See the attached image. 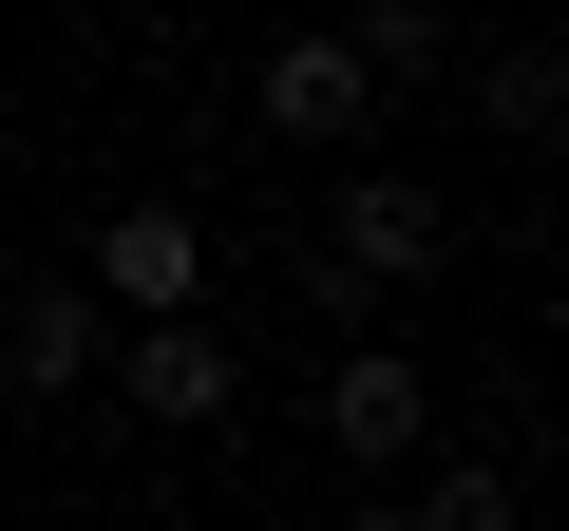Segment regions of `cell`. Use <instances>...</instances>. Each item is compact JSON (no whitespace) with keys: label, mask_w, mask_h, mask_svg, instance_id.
Instances as JSON below:
<instances>
[{"label":"cell","mask_w":569,"mask_h":531,"mask_svg":"<svg viewBox=\"0 0 569 531\" xmlns=\"http://www.w3.org/2000/svg\"><path fill=\"white\" fill-rule=\"evenodd\" d=\"M456 266V209L418 190V171H342V209H323V266H305V304H380V285H437Z\"/></svg>","instance_id":"1"},{"label":"cell","mask_w":569,"mask_h":531,"mask_svg":"<svg viewBox=\"0 0 569 531\" xmlns=\"http://www.w3.org/2000/svg\"><path fill=\"white\" fill-rule=\"evenodd\" d=\"M96 342H114V323H96V285H20V380H39V399H77V380H96Z\"/></svg>","instance_id":"7"},{"label":"cell","mask_w":569,"mask_h":531,"mask_svg":"<svg viewBox=\"0 0 569 531\" xmlns=\"http://www.w3.org/2000/svg\"><path fill=\"white\" fill-rule=\"evenodd\" d=\"M342 531H399V493H361V512H342Z\"/></svg>","instance_id":"10"},{"label":"cell","mask_w":569,"mask_h":531,"mask_svg":"<svg viewBox=\"0 0 569 531\" xmlns=\"http://www.w3.org/2000/svg\"><path fill=\"white\" fill-rule=\"evenodd\" d=\"M475 114H493L512 152H550V114H569V77H550V39H493V58H475Z\"/></svg>","instance_id":"8"},{"label":"cell","mask_w":569,"mask_h":531,"mask_svg":"<svg viewBox=\"0 0 569 531\" xmlns=\"http://www.w3.org/2000/svg\"><path fill=\"white\" fill-rule=\"evenodd\" d=\"M399 531H512V455H437L399 493Z\"/></svg>","instance_id":"9"},{"label":"cell","mask_w":569,"mask_h":531,"mask_svg":"<svg viewBox=\"0 0 569 531\" xmlns=\"http://www.w3.org/2000/svg\"><path fill=\"white\" fill-rule=\"evenodd\" d=\"M342 58H361V96H418V77H456V20H437V0H361Z\"/></svg>","instance_id":"6"},{"label":"cell","mask_w":569,"mask_h":531,"mask_svg":"<svg viewBox=\"0 0 569 531\" xmlns=\"http://www.w3.org/2000/svg\"><path fill=\"white\" fill-rule=\"evenodd\" d=\"M247 96H266V133H361V114H380V96H361V58H342V20L266 39V77H247Z\"/></svg>","instance_id":"5"},{"label":"cell","mask_w":569,"mask_h":531,"mask_svg":"<svg viewBox=\"0 0 569 531\" xmlns=\"http://www.w3.org/2000/svg\"><path fill=\"white\" fill-rule=\"evenodd\" d=\"M77 285H96V323H209V228L152 190V209H114V228H96Z\"/></svg>","instance_id":"2"},{"label":"cell","mask_w":569,"mask_h":531,"mask_svg":"<svg viewBox=\"0 0 569 531\" xmlns=\"http://www.w3.org/2000/svg\"><path fill=\"white\" fill-rule=\"evenodd\" d=\"M228 399H247L228 323H133V418H152V437H209Z\"/></svg>","instance_id":"4"},{"label":"cell","mask_w":569,"mask_h":531,"mask_svg":"<svg viewBox=\"0 0 569 531\" xmlns=\"http://www.w3.org/2000/svg\"><path fill=\"white\" fill-rule=\"evenodd\" d=\"M305 437H323V455H342V474H399V455H418V437H437V380H418V361H380V342H361V361H342V380H323V399H305Z\"/></svg>","instance_id":"3"}]
</instances>
